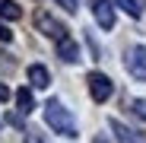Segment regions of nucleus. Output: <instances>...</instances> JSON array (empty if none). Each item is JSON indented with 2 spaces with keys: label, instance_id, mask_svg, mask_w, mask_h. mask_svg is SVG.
<instances>
[{
  "label": "nucleus",
  "instance_id": "9",
  "mask_svg": "<svg viewBox=\"0 0 146 143\" xmlns=\"http://www.w3.org/2000/svg\"><path fill=\"white\" fill-rule=\"evenodd\" d=\"M16 105H19V111H22V114H29V111L35 108V99H32V92H29L26 86L16 92Z\"/></svg>",
  "mask_w": 146,
  "mask_h": 143
},
{
  "label": "nucleus",
  "instance_id": "14",
  "mask_svg": "<svg viewBox=\"0 0 146 143\" xmlns=\"http://www.w3.org/2000/svg\"><path fill=\"white\" fill-rule=\"evenodd\" d=\"M57 3H60L64 10H70V13H76V3H80V0H57Z\"/></svg>",
  "mask_w": 146,
  "mask_h": 143
},
{
  "label": "nucleus",
  "instance_id": "4",
  "mask_svg": "<svg viewBox=\"0 0 146 143\" xmlns=\"http://www.w3.org/2000/svg\"><path fill=\"white\" fill-rule=\"evenodd\" d=\"M124 64H127V73H130L133 80L146 83V48H143V45H133V48H130Z\"/></svg>",
  "mask_w": 146,
  "mask_h": 143
},
{
  "label": "nucleus",
  "instance_id": "11",
  "mask_svg": "<svg viewBox=\"0 0 146 143\" xmlns=\"http://www.w3.org/2000/svg\"><path fill=\"white\" fill-rule=\"evenodd\" d=\"M130 111L140 118V121H146V99H130Z\"/></svg>",
  "mask_w": 146,
  "mask_h": 143
},
{
  "label": "nucleus",
  "instance_id": "12",
  "mask_svg": "<svg viewBox=\"0 0 146 143\" xmlns=\"http://www.w3.org/2000/svg\"><path fill=\"white\" fill-rule=\"evenodd\" d=\"M114 3H117V7H121V10H127V13H130V16H133V19H137V16H140V3H137V0H114Z\"/></svg>",
  "mask_w": 146,
  "mask_h": 143
},
{
  "label": "nucleus",
  "instance_id": "10",
  "mask_svg": "<svg viewBox=\"0 0 146 143\" xmlns=\"http://www.w3.org/2000/svg\"><path fill=\"white\" fill-rule=\"evenodd\" d=\"M0 16L13 22V19H19V16H22V10H19L16 0H0Z\"/></svg>",
  "mask_w": 146,
  "mask_h": 143
},
{
  "label": "nucleus",
  "instance_id": "2",
  "mask_svg": "<svg viewBox=\"0 0 146 143\" xmlns=\"http://www.w3.org/2000/svg\"><path fill=\"white\" fill-rule=\"evenodd\" d=\"M35 29H38L41 35H48V38H54V41L70 38V35H67V26H64L60 19H54L48 10H38V13H35Z\"/></svg>",
  "mask_w": 146,
  "mask_h": 143
},
{
  "label": "nucleus",
  "instance_id": "13",
  "mask_svg": "<svg viewBox=\"0 0 146 143\" xmlns=\"http://www.w3.org/2000/svg\"><path fill=\"white\" fill-rule=\"evenodd\" d=\"M26 143H44L38 130H26Z\"/></svg>",
  "mask_w": 146,
  "mask_h": 143
},
{
  "label": "nucleus",
  "instance_id": "16",
  "mask_svg": "<svg viewBox=\"0 0 146 143\" xmlns=\"http://www.w3.org/2000/svg\"><path fill=\"white\" fill-rule=\"evenodd\" d=\"M7 99H10V89H7L3 83H0V102H7Z\"/></svg>",
  "mask_w": 146,
  "mask_h": 143
},
{
  "label": "nucleus",
  "instance_id": "3",
  "mask_svg": "<svg viewBox=\"0 0 146 143\" xmlns=\"http://www.w3.org/2000/svg\"><path fill=\"white\" fill-rule=\"evenodd\" d=\"M86 83H89V92H92L95 102H108L111 95H114V83L105 73H99V70H92V73L86 76Z\"/></svg>",
  "mask_w": 146,
  "mask_h": 143
},
{
  "label": "nucleus",
  "instance_id": "8",
  "mask_svg": "<svg viewBox=\"0 0 146 143\" xmlns=\"http://www.w3.org/2000/svg\"><path fill=\"white\" fill-rule=\"evenodd\" d=\"M108 124H111V130L117 134V140H121V143H146L143 137H137V134H133L130 127H124V124H121V121H114V118H111Z\"/></svg>",
  "mask_w": 146,
  "mask_h": 143
},
{
  "label": "nucleus",
  "instance_id": "7",
  "mask_svg": "<svg viewBox=\"0 0 146 143\" xmlns=\"http://www.w3.org/2000/svg\"><path fill=\"white\" fill-rule=\"evenodd\" d=\"M29 83H32L35 89H44V86H51V73H48L41 64H32V67H29Z\"/></svg>",
  "mask_w": 146,
  "mask_h": 143
},
{
  "label": "nucleus",
  "instance_id": "5",
  "mask_svg": "<svg viewBox=\"0 0 146 143\" xmlns=\"http://www.w3.org/2000/svg\"><path fill=\"white\" fill-rule=\"evenodd\" d=\"M92 16L102 29H114V7L111 0H92Z\"/></svg>",
  "mask_w": 146,
  "mask_h": 143
},
{
  "label": "nucleus",
  "instance_id": "1",
  "mask_svg": "<svg viewBox=\"0 0 146 143\" xmlns=\"http://www.w3.org/2000/svg\"><path fill=\"white\" fill-rule=\"evenodd\" d=\"M44 121L51 127V134H60V137H76V118L70 114V108H64V102L51 99L44 105Z\"/></svg>",
  "mask_w": 146,
  "mask_h": 143
},
{
  "label": "nucleus",
  "instance_id": "15",
  "mask_svg": "<svg viewBox=\"0 0 146 143\" xmlns=\"http://www.w3.org/2000/svg\"><path fill=\"white\" fill-rule=\"evenodd\" d=\"M10 38H13V32L3 26V22H0V41H10Z\"/></svg>",
  "mask_w": 146,
  "mask_h": 143
},
{
  "label": "nucleus",
  "instance_id": "17",
  "mask_svg": "<svg viewBox=\"0 0 146 143\" xmlns=\"http://www.w3.org/2000/svg\"><path fill=\"white\" fill-rule=\"evenodd\" d=\"M95 143H108V140H105V137H95Z\"/></svg>",
  "mask_w": 146,
  "mask_h": 143
},
{
  "label": "nucleus",
  "instance_id": "6",
  "mask_svg": "<svg viewBox=\"0 0 146 143\" xmlns=\"http://www.w3.org/2000/svg\"><path fill=\"white\" fill-rule=\"evenodd\" d=\"M57 57H60V61H67V64H76V61H80V45L73 41V38L57 41Z\"/></svg>",
  "mask_w": 146,
  "mask_h": 143
}]
</instances>
